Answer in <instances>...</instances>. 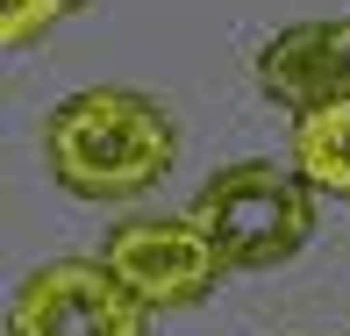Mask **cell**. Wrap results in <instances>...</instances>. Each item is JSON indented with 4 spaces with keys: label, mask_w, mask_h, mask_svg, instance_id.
<instances>
[{
    "label": "cell",
    "mask_w": 350,
    "mask_h": 336,
    "mask_svg": "<svg viewBox=\"0 0 350 336\" xmlns=\"http://www.w3.org/2000/svg\"><path fill=\"white\" fill-rule=\"evenodd\" d=\"M43 157H51L57 186H72L79 201H136L172 172L179 129L157 101L129 86H86L51 107Z\"/></svg>",
    "instance_id": "obj_1"
},
{
    "label": "cell",
    "mask_w": 350,
    "mask_h": 336,
    "mask_svg": "<svg viewBox=\"0 0 350 336\" xmlns=\"http://www.w3.org/2000/svg\"><path fill=\"white\" fill-rule=\"evenodd\" d=\"M186 215L215 236L229 272H272L314 236V186L300 179V165L243 157V165H221Z\"/></svg>",
    "instance_id": "obj_2"
},
{
    "label": "cell",
    "mask_w": 350,
    "mask_h": 336,
    "mask_svg": "<svg viewBox=\"0 0 350 336\" xmlns=\"http://www.w3.org/2000/svg\"><path fill=\"white\" fill-rule=\"evenodd\" d=\"M100 265L115 272L122 286L143 300L150 315H172V308H193V300H208L221 286V250L215 236L200 229L193 215H157V222H122L115 236H107Z\"/></svg>",
    "instance_id": "obj_3"
},
{
    "label": "cell",
    "mask_w": 350,
    "mask_h": 336,
    "mask_svg": "<svg viewBox=\"0 0 350 336\" xmlns=\"http://www.w3.org/2000/svg\"><path fill=\"white\" fill-rule=\"evenodd\" d=\"M8 336H150V308L100 258H57L22 279Z\"/></svg>",
    "instance_id": "obj_4"
},
{
    "label": "cell",
    "mask_w": 350,
    "mask_h": 336,
    "mask_svg": "<svg viewBox=\"0 0 350 336\" xmlns=\"http://www.w3.org/2000/svg\"><path fill=\"white\" fill-rule=\"evenodd\" d=\"M258 86L293 122L322 115V107L350 101V22H293L258 51Z\"/></svg>",
    "instance_id": "obj_5"
},
{
    "label": "cell",
    "mask_w": 350,
    "mask_h": 336,
    "mask_svg": "<svg viewBox=\"0 0 350 336\" xmlns=\"http://www.w3.org/2000/svg\"><path fill=\"white\" fill-rule=\"evenodd\" d=\"M293 165H300V179L314 194H343L350 201V101L293 122Z\"/></svg>",
    "instance_id": "obj_6"
},
{
    "label": "cell",
    "mask_w": 350,
    "mask_h": 336,
    "mask_svg": "<svg viewBox=\"0 0 350 336\" xmlns=\"http://www.w3.org/2000/svg\"><path fill=\"white\" fill-rule=\"evenodd\" d=\"M57 14H65V0H0V43H8V51H29Z\"/></svg>",
    "instance_id": "obj_7"
},
{
    "label": "cell",
    "mask_w": 350,
    "mask_h": 336,
    "mask_svg": "<svg viewBox=\"0 0 350 336\" xmlns=\"http://www.w3.org/2000/svg\"><path fill=\"white\" fill-rule=\"evenodd\" d=\"M65 8H79V0H65Z\"/></svg>",
    "instance_id": "obj_8"
}]
</instances>
